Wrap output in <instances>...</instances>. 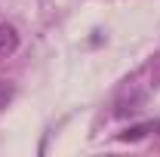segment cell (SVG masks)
<instances>
[{
	"label": "cell",
	"instance_id": "obj_2",
	"mask_svg": "<svg viewBox=\"0 0 160 157\" xmlns=\"http://www.w3.org/2000/svg\"><path fill=\"white\" fill-rule=\"evenodd\" d=\"M148 133H151V123H142V126H132V129H126V133H120V139H123V142H136V139L148 136Z\"/></svg>",
	"mask_w": 160,
	"mask_h": 157
},
{
	"label": "cell",
	"instance_id": "obj_3",
	"mask_svg": "<svg viewBox=\"0 0 160 157\" xmlns=\"http://www.w3.org/2000/svg\"><path fill=\"white\" fill-rule=\"evenodd\" d=\"M12 96H16V86H12L9 80H0V111L12 102Z\"/></svg>",
	"mask_w": 160,
	"mask_h": 157
},
{
	"label": "cell",
	"instance_id": "obj_1",
	"mask_svg": "<svg viewBox=\"0 0 160 157\" xmlns=\"http://www.w3.org/2000/svg\"><path fill=\"white\" fill-rule=\"evenodd\" d=\"M19 49V31L12 28V25H0V62L3 59H9L12 53Z\"/></svg>",
	"mask_w": 160,
	"mask_h": 157
},
{
	"label": "cell",
	"instance_id": "obj_4",
	"mask_svg": "<svg viewBox=\"0 0 160 157\" xmlns=\"http://www.w3.org/2000/svg\"><path fill=\"white\" fill-rule=\"evenodd\" d=\"M151 133H157V136H160V120H151Z\"/></svg>",
	"mask_w": 160,
	"mask_h": 157
}]
</instances>
